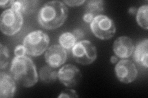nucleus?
<instances>
[{
    "label": "nucleus",
    "mask_w": 148,
    "mask_h": 98,
    "mask_svg": "<svg viewBox=\"0 0 148 98\" xmlns=\"http://www.w3.org/2000/svg\"><path fill=\"white\" fill-rule=\"evenodd\" d=\"M68 16V8L63 2L51 1L46 3L38 12L40 25L46 30L61 26Z\"/></svg>",
    "instance_id": "nucleus-1"
},
{
    "label": "nucleus",
    "mask_w": 148,
    "mask_h": 98,
    "mask_svg": "<svg viewBox=\"0 0 148 98\" xmlns=\"http://www.w3.org/2000/svg\"><path fill=\"white\" fill-rule=\"evenodd\" d=\"M10 71L14 79L25 87H31L38 82V76L35 65L26 56L14 58Z\"/></svg>",
    "instance_id": "nucleus-2"
},
{
    "label": "nucleus",
    "mask_w": 148,
    "mask_h": 98,
    "mask_svg": "<svg viewBox=\"0 0 148 98\" xmlns=\"http://www.w3.org/2000/svg\"><path fill=\"white\" fill-rule=\"evenodd\" d=\"M49 43L48 35L42 31L37 30L28 34L24 39L26 53L32 57L42 55L47 49Z\"/></svg>",
    "instance_id": "nucleus-3"
},
{
    "label": "nucleus",
    "mask_w": 148,
    "mask_h": 98,
    "mask_svg": "<svg viewBox=\"0 0 148 98\" xmlns=\"http://www.w3.org/2000/svg\"><path fill=\"white\" fill-rule=\"evenodd\" d=\"M22 13L11 8L4 11L0 18V28L3 34L13 36L19 31L23 25Z\"/></svg>",
    "instance_id": "nucleus-4"
},
{
    "label": "nucleus",
    "mask_w": 148,
    "mask_h": 98,
    "mask_svg": "<svg viewBox=\"0 0 148 98\" xmlns=\"http://www.w3.org/2000/svg\"><path fill=\"white\" fill-rule=\"evenodd\" d=\"M91 30L95 36L101 40H108L115 33L116 27L114 21L104 15L95 17L90 25Z\"/></svg>",
    "instance_id": "nucleus-5"
},
{
    "label": "nucleus",
    "mask_w": 148,
    "mask_h": 98,
    "mask_svg": "<svg viewBox=\"0 0 148 98\" xmlns=\"http://www.w3.org/2000/svg\"><path fill=\"white\" fill-rule=\"evenodd\" d=\"M72 52L75 62L83 65L91 64L97 58L96 47L87 40H83L76 43L72 47Z\"/></svg>",
    "instance_id": "nucleus-6"
},
{
    "label": "nucleus",
    "mask_w": 148,
    "mask_h": 98,
    "mask_svg": "<svg viewBox=\"0 0 148 98\" xmlns=\"http://www.w3.org/2000/svg\"><path fill=\"white\" fill-rule=\"evenodd\" d=\"M115 72L117 78L124 83H130L135 80L138 76L135 64L128 59L120 60L115 66Z\"/></svg>",
    "instance_id": "nucleus-7"
},
{
    "label": "nucleus",
    "mask_w": 148,
    "mask_h": 98,
    "mask_svg": "<svg viewBox=\"0 0 148 98\" xmlns=\"http://www.w3.org/2000/svg\"><path fill=\"white\" fill-rule=\"evenodd\" d=\"M58 78L61 83L68 88L77 86L80 82L82 73L77 66L73 64H66L58 71Z\"/></svg>",
    "instance_id": "nucleus-8"
},
{
    "label": "nucleus",
    "mask_w": 148,
    "mask_h": 98,
    "mask_svg": "<svg viewBox=\"0 0 148 98\" xmlns=\"http://www.w3.org/2000/svg\"><path fill=\"white\" fill-rule=\"evenodd\" d=\"M67 59V52L61 45H53L45 53V61L49 66L57 68L61 66Z\"/></svg>",
    "instance_id": "nucleus-9"
},
{
    "label": "nucleus",
    "mask_w": 148,
    "mask_h": 98,
    "mask_svg": "<svg viewBox=\"0 0 148 98\" xmlns=\"http://www.w3.org/2000/svg\"><path fill=\"white\" fill-rule=\"evenodd\" d=\"M135 46L132 39L128 36H122L115 41L113 45V50L119 58H128L133 54Z\"/></svg>",
    "instance_id": "nucleus-10"
},
{
    "label": "nucleus",
    "mask_w": 148,
    "mask_h": 98,
    "mask_svg": "<svg viewBox=\"0 0 148 98\" xmlns=\"http://www.w3.org/2000/svg\"><path fill=\"white\" fill-rule=\"evenodd\" d=\"M16 91V85L14 78L9 74H0V97L11 98Z\"/></svg>",
    "instance_id": "nucleus-11"
},
{
    "label": "nucleus",
    "mask_w": 148,
    "mask_h": 98,
    "mask_svg": "<svg viewBox=\"0 0 148 98\" xmlns=\"http://www.w3.org/2000/svg\"><path fill=\"white\" fill-rule=\"evenodd\" d=\"M148 39H145L139 43L134 52V59L135 62L142 65L143 66L147 68V56H148Z\"/></svg>",
    "instance_id": "nucleus-12"
},
{
    "label": "nucleus",
    "mask_w": 148,
    "mask_h": 98,
    "mask_svg": "<svg viewBox=\"0 0 148 98\" xmlns=\"http://www.w3.org/2000/svg\"><path fill=\"white\" fill-rule=\"evenodd\" d=\"M58 78V72L49 65L42 67L40 70V78L45 83H53Z\"/></svg>",
    "instance_id": "nucleus-13"
},
{
    "label": "nucleus",
    "mask_w": 148,
    "mask_h": 98,
    "mask_svg": "<svg viewBox=\"0 0 148 98\" xmlns=\"http://www.w3.org/2000/svg\"><path fill=\"white\" fill-rule=\"evenodd\" d=\"M104 10V2L101 0H91L87 1L85 6V13L98 15Z\"/></svg>",
    "instance_id": "nucleus-14"
},
{
    "label": "nucleus",
    "mask_w": 148,
    "mask_h": 98,
    "mask_svg": "<svg viewBox=\"0 0 148 98\" xmlns=\"http://www.w3.org/2000/svg\"><path fill=\"white\" fill-rule=\"evenodd\" d=\"M77 39L72 32H66L62 33L59 38V43L65 49H71L75 45Z\"/></svg>",
    "instance_id": "nucleus-15"
},
{
    "label": "nucleus",
    "mask_w": 148,
    "mask_h": 98,
    "mask_svg": "<svg viewBox=\"0 0 148 98\" xmlns=\"http://www.w3.org/2000/svg\"><path fill=\"white\" fill-rule=\"evenodd\" d=\"M148 16V6L143 5L138 9L136 12V21L138 24L143 28L145 30L148 29L147 23Z\"/></svg>",
    "instance_id": "nucleus-16"
},
{
    "label": "nucleus",
    "mask_w": 148,
    "mask_h": 98,
    "mask_svg": "<svg viewBox=\"0 0 148 98\" xmlns=\"http://www.w3.org/2000/svg\"><path fill=\"white\" fill-rule=\"evenodd\" d=\"M22 7L21 10V13L25 14L26 15L31 14L33 13L38 7V1L35 0H31V1H22Z\"/></svg>",
    "instance_id": "nucleus-17"
},
{
    "label": "nucleus",
    "mask_w": 148,
    "mask_h": 98,
    "mask_svg": "<svg viewBox=\"0 0 148 98\" xmlns=\"http://www.w3.org/2000/svg\"><path fill=\"white\" fill-rule=\"evenodd\" d=\"M9 50L6 45L0 44V69H5L9 63Z\"/></svg>",
    "instance_id": "nucleus-18"
},
{
    "label": "nucleus",
    "mask_w": 148,
    "mask_h": 98,
    "mask_svg": "<svg viewBox=\"0 0 148 98\" xmlns=\"http://www.w3.org/2000/svg\"><path fill=\"white\" fill-rule=\"evenodd\" d=\"M76 91L72 89H66L63 91L58 97H78Z\"/></svg>",
    "instance_id": "nucleus-19"
},
{
    "label": "nucleus",
    "mask_w": 148,
    "mask_h": 98,
    "mask_svg": "<svg viewBox=\"0 0 148 98\" xmlns=\"http://www.w3.org/2000/svg\"><path fill=\"white\" fill-rule=\"evenodd\" d=\"M26 53V50L24 45H18L14 49V55L16 57H23Z\"/></svg>",
    "instance_id": "nucleus-20"
},
{
    "label": "nucleus",
    "mask_w": 148,
    "mask_h": 98,
    "mask_svg": "<svg viewBox=\"0 0 148 98\" xmlns=\"http://www.w3.org/2000/svg\"><path fill=\"white\" fill-rule=\"evenodd\" d=\"M22 7V1H12L11 4V9L18 12H21Z\"/></svg>",
    "instance_id": "nucleus-21"
},
{
    "label": "nucleus",
    "mask_w": 148,
    "mask_h": 98,
    "mask_svg": "<svg viewBox=\"0 0 148 98\" xmlns=\"http://www.w3.org/2000/svg\"><path fill=\"white\" fill-rule=\"evenodd\" d=\"M85 2V0H79V1H64V3L66 4L69 6H78L82 5Z\"/></svg>",
    "instance_id": "nucleus-22"
},
{
    "label": "nucleus",
    "mask_w": 148,
    "mask_h": 98,
    "mask_svg": "<svg viewBox=\"0 0 148 98\" xmlns=\"http://www.w3.org/2000/svg\"><path fill=\"white\" fill-rule=\"evenodd\" d=\"M72 33L73 34V35L75 36V38L78 39H82L83 37L85 36L84 32L83 31L80 30V29H75L74 30Z\"/></svg>",
    "instance_id": "nucleus-23"
},
{
    "label": "nucleus",
    "mask_w": 148,
    "mask_h": 98,
    "mask_svg": "<svg viewBox=\"0 0 148 98\" xmlns=\"http://www.w3.org/2000/svg\"><path fill=\"white\" fill-rule=\"evenodd\" d=\"M94 18H95V16L91 14L85 13L84 16H83V19L86 23H90V22L91 23Z\"/></svg>",
    "instance_id": "nucleus-24"
},
{
    "label": "nucleus",
    "mask_w": 148,
    "mask_h": 98,
    "mask_svg": "<svg viewBox=\"0 0 148 98\" xmlns=\"http://www.w3.org/2000/svg\"><path fill=\"white\" fill-rule=\"evenodd\" d=\"M12 1H9V0H3V1H1L0 2V6L1 7H6L9 6H11Z\"/></svg>",
    "instance_id": "nucleus-25"
},
{
    "label": "nucleus",
    "mask_w": 148,
    "mask_h": 98,
    "mask_svg": "<svg viewBox=\"0 0 148 98\" xmlns=\"http://www.w3.org/2000/svg\"><path fill=\"white\" fill-rule=\"evenodd\" d=\"M137 11H138L137 8H136L135 7H132L128 9V13L130 14H132V15H133V14H136Z\"/></svg>",
    "instance_id": "nucleus-26"
},
{
    "label": "nucleus",
    "mask_w": 148,
    "mask_h": 98,
    "mask_svg": "<svg viewBox=\"0 0 148 98\" xmlns=\"http://www.w3.org/2000/svg\"><path fill=\"white\" fill-rule=\"evenodd\" d=\"M118 62V57H117V56H112L110 58V62L113 63V64H115L117 63Z\"/></svg>",
    "instance_id": "nucleus-27"
}]
</instances>
